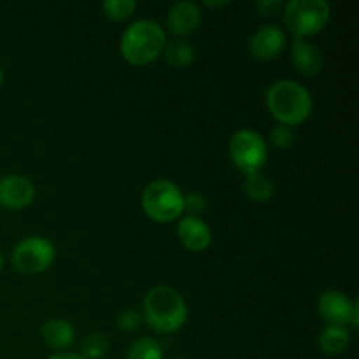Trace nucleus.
<instances>
[{
    "label": "nucleus",
    "instance_id": "f257e3e1",
    "mask_svg": "<svg viewBox=\"0 0 359 359\" xmlns=\"http://www.w3.org/2000/svg\"><path fill=\"white\" fill-rule=\"evenodd\" d=\"M142 319L158 333H174L184 326L188 307L174 287L156 286L144 297Z\"/></svg>",
    "mask_w": 359,
    "mask_h": 359
},
{
    "label": "nucleus",
    "instance_id": "f03ea898",
    "mask_svg": "<svg viewBox=\"0 0 359 359\" xmlns=\"http://www.w3.org/2000/svg\"><path fill=\"white\" fill-rule=\"evenodd\" d=\"M266 107L280 125L297 126L307 121L314 104L304 84L283 79L273 83L266 91Z\"/></svg>",
    "mask_w": 359,
    "mask_h": 359
},
{
    "label": "nucleus",
    "instance_id": "7ed1b4c3",
    "mask_svg": "<svg viewBox=\"0 0 359 359\" xmlns=\"http://www.w3.org/2000/svg\"><path fill=\"white\" fill-rule=\"evenodd\" d=\"M167 37L160 23L153 20H137L125 28L119 49L132 65H147L163 53Z\"/></svg>",
    "mask_w": 359,
    "mask_h": 359
},
{
    "label": "nucleus",
    "instance_id": "20e7f679",
    "mask_svg": "<svg viewBox=\"0 0 359 359\" xmlns=\"http://www.w3.org/2000/svg\"><path fill=\"white\" fill-rule=\"evenodd\" d=\"M142 209L156 223H172L184 212V195L168 179H154L144 188Z\"/></svg>",
    "mask_w": 359,
    "mask_h": 359
},
{
    "label": "nucleus",
    "instance_id": "39448f33",
    "mask_svg": "<svg viewBox=\"0 0 359 359\" xmlns=\"http://www.w3.org/2000/svg\"><path fill=\"white\" fill-rule=\"evenodd\" d=\"M332 9L326 0H290L284 4V23L297 37L316 35L328 25Z\"/></svg>",
    "mask_w": 359,
    "mask_h": 359
},
{
    "label": "nucleus",
    "instance_id": "423d86ee",
    "mask_svg": "<svg viewBox=\"0 0 359 359\" xmlns=\"http://www.w3.org/2000/svg\"><path fill=\"white\" fill-rule=\"evenodd\" d=\"M231 161L245 175L262 170L269 158V147L263 137L255 130H238L231 135L228 146Z\"/></svg>",
    "mask_w": 359,
    "mask_h": 359
},
{
    "label": "nucleus",
    "instance_id": "0eeeda50",
    "mask_svg": "<svg viewBox=\"0 0 359 359\" xmlns=\"http://www.w3.org/2000/svg\"><path fill=\"white\" fill-rule=\"evenodd\" d=\"M55 245L46 237H27L18 242L11 255L14 269L27 276L42 273L55 262Z\"/></svg>",
    "mask_w": 359,
    "mask_h": 359
},
{
    "label": "nucleus",
    "instance_id": "6e6552de",
    "mask_svg": "<svg viewBox=\"0 0 359 359\" xmlns=\"http://www.w3.org/2000/svg\"><path fill=\"white\" fill-rule=\"evenodd\" d=\"M319 314L323 316L328 326H342L353 325V328H359V314L358 302L351 300L342 291H326L319 298Z\"/></svg>",
    "mask_w": 359,
    "mask_h": 359
},
{
    "label": "nucleus",
    "instance_id": "1a4fd4ad",
    "mask_svg": "<svg viewBox=\"0 0 359 359\" xmlns=\"http://www.w3.org/2000/svg\"><path fill=\"white\" fill-rule=\"evenodd\" d=\"M35 198V186L23 175H6L0 179V205L20 210L30 205Z\"/></svg>",
    "mask_w": 359,
    "mask_h": 359
},
{
    "label": "nucleus",
    "instance_id": "9d476101",
    "mask_svg": "<svg viewBox=\"0 0 359 359\" xmlns=\"http://www.w3.org/2000/svg\"><path fill=\"white\" fill-rule=\"evenodd\" d=\"M286 34L283 28L276 27V25H266L259 30L255 32V35L249 41V51L256 60H273L279 56L286 48Z\"/></svg>",
    "mask_w": 359,
    "mask_h": 359
},
{
    "label": "nucleus",
    "instance_id": "9b49d317",
    "mask_svg": "<svg viewBox=\"0 0 359 359\" xmlns=\"http://www.w3.org/2000/svg\"><path fill=\"white\" fill-rule=\"evenodd\" d=\"M200 21H202V13H200L198 4L189 2V0L174 4L167 14L168 32L177 37H184V35L195 32Z\"/></svg>",
    "mask_w": 359,
    "mask_h": 359
},
{
    "label": "nucleus",
    "instance_id": "f8f14e48",
    "mask_svg": "<svg viewBox=\"0 0 359 359\" xmlns=\"http://www.w3.org/2000/svg\"><path fill=\"white\" fill-rule=\"evenodd\" d=\"M177 237L188 251L200 252L209 248L210 241H212V231L200 217L186 216L179 221Z\"/></svg>",
    "mask_w": 359,
    "mask_h": 359
},
{
    "label": "nucleus",
    "instance_id": "ddd939ff",
    "mask_svg": "<svg viewBox=\"0 0 359 359\" xmlns=\"http://www.w3.org/2000/svg\"><path fill=\"white\" fill-rule=\"evenodd\" d=\"M291 60L298 72L305 74V76H316L321 72L323 65H325L321 49L300 37H294L293 44H291Z\"/></svg>",
    "mask_w": 359,
    "mask_h": 359
},
{
    "label": "nucleus",
    "instance_id": "4468645a",
    "mask_svg": "<svg viewBox=\"0 0 359 359\" xmlns=\"http://www.w3.org/2000/svg\"><path fill=\"white\" fill-rule=\"evenodd\" d=\"M41 337L48 347L65 353L76 340V330L65 319H49L42 325Z\"/></svg>",
    "mask_w": 359,
    "mask_h": 359
},
{
    "label": "nucleus",
    "instance_id": "2eb2a0df",
    "mask_svg": "<svg viewBox=\"0 0 359 359\" xmlns=\"http://www.w3.org/2000/svg\"><path fill=\"white\" fill-rule=\"evenodd\" d=\"M351 344V335L347 328L342 326H326L319 337V346L323 353L328 356H337V354L346 353Z\"/></svg>",
    "mask_w": 359,
    "mask_h": 359
},
{
    "label": "nucleus",
    "instance_id": "dca6fc26",
    "mask_svg": "<svg viewBox=\"0 0 359 359\" xmlns=\"http://www.w3.org/2000/svg\"><path fill=\"white\" fill-rule=\"evenodd\" d=\"M163 56L168 65L182 69V67H188L193 63V60H195V49L184 39H174V41L165 44Z\"/></svg>",
    "mask_w": 359,
    "mask_h": 359
},
{
    "label": "nucleus",
    "instance_id": "f3484780",
    "mask_svg": "<svg viewBox=\"0 0 359 359\" xmlns=\"http://www.w3.org/2000/svg\"><path fill=\"white\" fill-rule=\"evenodd\" d=\"M244 191L252 202H269L273 195V182L262 172L245 175Z\"/></svg>",
    "mask_w": 359,
    "mask_h": 359
},
{
    "label": "nucleus",
    "instance_id": "a211bd4d",
    "mask_svg": "<svg viewBox=\"0 0 359 359\" xmlns=\"http://www.w3.org/2000/svg\"><path fill=\"white\" fill-rule=\"evenodd\" d=\"M126 359H163V349L158 340L144 337L130 346Z\"/></svg>",
    "mask_w": 359,
    "mask_h": 359
},
{
    "label": "nucleus",
    "instance_id": "6ab92c4d",
    "mask_svg": "<svg viewBox=\"0 0 359 359\" xmlns=\"http://www.w3.org/2000/svg\"><path fill=\"white\" fill-rule=\"evenodd\" d=\"M109 351V340L104 333H90L81 342V356L84 359H100Z\"/></svg>",
    "mask_w": 359,
    "mask_h": 359
},
{
    "label": "nucleus",
    "instance_id": "aec40b11",
    "mask_svg": "<svg viewBox=\"0 0 359 359\" xmlns=\"http://www.w3.org/2000/svg\"><path fill=\"white\" fill-rule=\"evenodd\" d=\"M135 0H105L102 4V9H104L105 16L114 21H123L126 18H130L133 14V11H135Z\"/></svg>",
    "mask_w": 359,
    "mask_h": 359
},
{
    "label": "nucleus",
    "instance_id": "412c9836",
    "mask_svg": "<svg viewBox=\"0 0 359 359\" xmlns=\"http://www.w3.org/2000/svg\"><path fill=\"white\" fill-rule=\"evenodd\" d=\"M294 139H297V135H294L291 126L279 125L270 132V142H272V146L277 147V149H287V147L293 146Z\"/></svg>",
    "mask_w": 359,
    "mask_h": 359
},
{
    "label": "nucleus",
    "instance_id": "4be33fe9",
    "mask_svg": "<svg viewBox=\"0 0 359 359\" xmlns=\"http://www.w3.org/2000/svg\"><path fill=\"white\" fill-rule=\"evenodd\" d=\"M142 314H139L137 311H132V309L123 311L118 316V326L121 330H125V332H135V330H139L142 326Z\"/></svg>",
    "mask_w": 359,
    "mask_h": 359
},
{
    "label": "nucleus",
    "instance_id": "5701e85b",
    "mask_svg": "<svg viewBox=\"0 0 359 359\" xmlns=\"http://www.w3.org/2000/svg\"><path fill=\"white\" fill-rule=\"evenodd\" d=\"M207 207V200L202 193H189L184 196V210L188 212V216L198 217V214H202Z\"/></svg>",
    "mask_w": 359,
    "mask_h": 359
},
{
    "label": "nucleus",
    "instance_id": "b1692460",
    "mask_svg": "<svg viewBox=\"0 0 359 359\" xmlns=\"http://www.w3.org/2000/svg\"><path fill=\"white\" fill-rule=\"evenodd\" d=\"M280 7H283V2H280V0H258V2H256V9H258V13L263 14L265 18L273 16Z\"/></svg>",
    "mask_w": 359,
    "mask_h": 359
},
{
    "label": "nucleus",
    "instance_id": "393cba45",
    "mask_svg": "<svg viewBox=\"0 0 359 359\" xmlns=\"http://www.w3.org/2000/svg\"><path fill=\"white\" fill-rule=\"evenodd\" d=\"M48 359H84L81 354H74V353H56L51 354Z\"/></svg>",
    "mask_w": 359,
    "mask_h": 359
},
{
    "label": "nucleus",
    "instance_id": "a878e982",
    "mask_svg": "<svg viewBox=\"0 0 359 359\" xmlns=\"http://www.w3.org/2000/svg\"><path fill=\"white\" fill-rule=\"evenodd\" d=\"M203 6H209V7H223V6H228V2H209V0H203Z\"/></svg>",
    "mask_w": 359,
    "mask_h": 359
},
{
    "label": "nucleus",
    "instance_id": "bb28decb",
    "mask_svg": "<svg viewBox=\"0 0 359 359\" xmlns=\"http://www.w3.org/2000/svg\"><path fill=\"white\" fill-rule=\"evenodd\" d=\"M2 269H4V255L0 252V270H2Z\"/></svg>",
    "mask_w": 359,
    "mask_h": 359
},
{
    "label": "nucleus",
    "instance_id": "cd10ccee",
    "mask_svg": "<svg viewBox=\"0 0 359 359\" xmlns=\"http://www.w3.org/2000/svg\"><path fill=\"white\" fill-rule=\"evenodd\" d=\"M4 83V72H2V69H0V84Z\"/></svg>",
    "mask_w": 359,
    "mask_h": 359
},
{
    "label": "nucleus",
    "instance_id": "c85d7f7f",
    "mask_svg": "<svg viewBox=\"0 0 359 359\" xmlns=\"http://www.w3.org/2000/svg\"><path fill=\"white\" fill-rule=\"evenodd\" d=\"M175 359H179V358H175Z\"/></svg>",
    "mask_w": 359,
    "mask_h": 359
}]
</instances>
